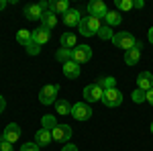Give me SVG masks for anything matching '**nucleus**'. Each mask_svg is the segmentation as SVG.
<instances>
[{"label": "nucleus", "instance_id": "f257e3e1", "mask_svg": "<svg viewBox=\"0 0 153 151\" xmlns=\"http://www.w3.org/2000/svg\"><path fill=\"white\" fill-rule=\"evenodd\" d=\"M100 27H102V21L98 19V16H82V21L78 25V29H80V35L84 37H92V35H98V31H100Z\"/></svg>", "mask_w": 153, "mask_h": 151}, {"label": "nucleus", "instance_id": "f03ea898", "mask_svg": "<svg viewBox=\"0 0 153 151\" xmlns=\"http://www.w3.org/2000/svg\"><path fill=\"white\" fill-rule=\"evenodd\" d=\"M112 43H114V47H118V49H125V51H129V49H133V47L137 45L139 41H137L135 37L131 35V33L123 31V33H114V37H112Z\"/></svg>", "mask_w": 153, "mask_h": 151}, {"label": "nucleus", "instance_id": "7ed1b4c3", "mask_svg": "<svg viewBox=\"0 0 153 151\" xmlns=\"http://www.w3.org/2000/svg\"><path fill=\"white\" fill-rule=\"evenodd\" d=\"M45 10H49V2H39V4H27L25 6V16L29 21H41Z\"/></svg>", "mask_w": 153, "mask_h": 151}, {"label": "nucleus", "instance_id": "20e7f679", "mask_svg": "<svg viewBox=\"0 0 153 151\" xmlns=\"http://www.w3.org/2000/svg\"><path fill=\"white\" fill-rule=\"evenodd\" d=\"M57 94H59V86L57 84H47V86H43L41 92H39V102L45 104V106L53 104L55 98H57Z\"/></svg>", "mask_w": 153, "mask_h": 151}, {"label": "nucleus", "instance_id": "39448f33", "mask_svg": "<svg viewBox=\"0 0 153 151\" xmlns=\"http://www.w3.org/2000/svg\"><path fill=\"white\" fill-rule=\"evenodd\" d=\"M71 59L80 65V63H86L92 59V47L88 45H78L76 49H71Z\"/></svg>", "mask_w": 153, "mask_h": 151}, {"label": "nucleus", "instance_id": "423d86ee", "mask_svg": "<svg viewBox=\"0 0 153 151\" xmlns=\"http://www.w3.org/2000/svg\"><path fill=\"white\" fill-rule=\"evenodd\" d=\"M102 102H104V106H108V108H117V106H120V102H123V92H120L118 88L106 90L104 96H102Z\"/></svg>", "mask_w": 153, "mask_h": 151}, {"label": "nucleus", "instance_id": "0eeeda50", "mask_svg": "<svg viewBox=\"0 0 153 151\" xmlns=\"http://www.w3.org/2000/svg\"><path fill=\"white\" fill-rule=\"evenodd\" d=\"M71 116L76 121H88L92 116V108L88 106V102H76L71 106Z\"/></svg>", "mask_w": 153, "mask_h": 151}, {"label": "nucleus", "instance_id": "6e6552de", "mask_svg": "<svg viewBox=\"0 0 153 151\" xmlns=\"http://www.w3.org/2000/svg\"><path fill=\"white\" fill-rule=\"evenodd\" d=\"M71 127L70 125H57V127L51 131V137L55 141H59V143H68V141L71 139Z\"/></svg>", "mask_w": 153, "mask_h": 151}, {"label": "nucleus", "instance_id": "1a4fd4ad", "mask_svg": "<svg viewBox=\"0 0 153 151\" xmlns=\"http://www.w3.org/2000/svg\"><path fill=\"white\" fill-rule=\"evenodd\" d=\"M0 139L8 141V143H16V141L21 139V127L16 125V123H10V125H6V129L2 131V137Z\"/></svg>", "mask_w": 153, "mask_h": 151}, {"label": "nucleus", "instance_id": "9d476101", "mask_svg": "<svg viewBox=\"0 0 153 151\" xmlns=\"http://www.w3.org/2000/svg\"><path fill=\"white\" fill-rule=\"evenodd\" d=\"M49 37H51L49 29H45V27H39V29H35V31H33L31 43H33L35 47H41V45H45V43L49 41Z\"/></svg>", "mask_w": 153, "mask_h": 151}, {"label": "nucleus", "instance_id": "9b49d317", "mask_svg": "<svg viewBox=\"0 0 153 151\" xmlns=\"http://www.w3.org/2000/svg\"><path fill=\"white\" fill-rule=\"evenodd\" d=\"M102 96H104V92H102L96 84H90V86L84 88V98H86V102H98V100H102Z\"/></svg>", "mask_w": 153, "mask_h": 151}, {"label": "nucleus", "instance_id": "f8f14e48", "mask_svg": "<svg viewBox=\"0 0 153 151\" xmlns=\"http://www.w3.org/2000/svg\"><path fill=\"white\" fill-rule=\"evenodd\" d=\"M88 12H90L92 16H98V19H102V16H106L108 8H106L104 0H92V2H88Z\"/></svg>", "mask_w": 153, "mask_h": 151}, {"label": "nucleus", "instance_id": "ddd939ff", "mask_svg": "<svg viewBox=\"0 0 153 151\" xmlns=\"http://www.w3.org/2000/svg\"><path fill=\"white\" fill-rule=\"evenodd\" d=\"M139 59H141V41L133 47V49L125 51V63H127V65H137Z\"/></svg>", "mask_w": 153, "mask_h": 151}, {"label": "nucleus", "instance_id": "4468645a", "mask_svg": "<svg viewBox=\"0 0 153 151\" xmlns=\"http://www.w3.org/2000/svg\"><path fill=\"white\" fill-rule=\"evenodd\" d=\"M137 88L143 90V92H149L153 88V76L149 71H141V74H139V78H137Z\"/></svg>", "mask_w": 153, "mask_h": 151}, {"label": "nucleus", "instance_id": "2eb2a0df", "mask_svg": "<svg viewBox=\"0 0 153 151\" xmlns=\"http://www.w3.org/2000/svg\"><path fill=\"white\" fill-rule=\"evenodd\" d=\"M63 76L70 78V80H76V78L80 76V65H78L74 59L65 61V63H63Z\"/></svg>", "mask_w": 153, "mask_h": 151}, {"label": "nucleus", "instance_id": "dca6fc26", "mask_svg": "<svg viewBox=\"0 0 153 151\" xmlns=\"http://www.w3.org/2000/svg\"><path fill=\"white\" fill-rule=\"evenodd\" d=\"M53 141V137H51V131H47V129H39L35 133V143L39 145V147H45V145H49Z\"/></svg>", "mask_w": 153, "mask_h": 151}, {"label": "nucleus", "instance_id": "f3484780", "mask_svg": "<svg viewBox=\"0 0 153 151\" xmlns=\"http://www.w3.org/2000/svg\"><path fill=\"white\" fill-rule=\"evenodd\" d=\"M49 10L53 14H65L70 10V2L68 0H51L49 2Z\"/></svg>", "mask_w": 153, "mask_h": 151}, {"label": "nucleus", "instance_id": "a211bd4d", "mask_svg": "<svg viewBox=\"0 0 153 151\" xmlns=\"http://www.w3.org/2000/svg\"><path fill=\"white\" fill-rule=\"evenodd\" d=\"M80 21H82V16H80V10H76V8H70L63 14V23L68 25V27H78Z\"/></svg>", "mask_w": 153, "mask_h": 151}, {"label": "nucleus", "instance_id": "6ab92c4d", "mask_svg": "<svg viewBox=\"0 0 153 151\" xmlns=\"http://www.w3.org/2000/svg\"><path fill=\"white\" fill-rule=\"evenodd\" d=\"M41 27H45V29H55L57 27V14H53L51 10H45L43 14V19H41Z\"/></svg>", "mask_w": 153, "mask_h": 151}, {"label": "nucleus", "instance_id": "aec40b11", "mask_svg": "<svg viewBox=\"0 0 153 151\" xmlns=\"http://www.w3.org/2000/svg\"><path fill=\"white\" fill-rule=\"evenodd\" d=\"M96 86L102 90V92H106V90H112V88H117V80L112 78V76H106V78H98L96 80Z\"/></svg>", "mask_w": 153, "mask_h": 151}, {"label": "nucleus", "instance_id": "412c9836", "mask_svg": "<svg viewBox=\"0 0 153 151\" xmlns=\"http://www.w3.org/2000/svg\"><path fill=\"white\" fill-rule=\"evenodd\" d=\"M31 37H33V31H27V29H21V31H16V43L19 45H23L25 49L31 45Z\"/></svg>", "mask_w": 153, "mask_h": 151}, {"label": "nucleus", "instance_id": "4be33fe9", "mask_svg": "<svg viewBox=\"0 0 153 151\" xmlns=\"http://www.w3.org/2000/svg\"><path fill=\"white\" fill-rule=\"evenodd\" d=\"M61 47L63 49H76L78 47V39L74 33H63L61 35Z\"/></svg>", "mask_w": 153, "mask_h": 151}, {"label": "nucleus", "instance_id": "5701e85b", "mask_svg": "<svg viewBox=\"0 0 153 151\" xmlns=\"http://www.w3.org/2000/svg\"><path fill=\"white\" fill-rule=\"evenodd\" d=\"M104 21L108 27H114V25H120V21H123V16H120V12L118 10H108L104 16Z\"/></svg>", "mask_w": 153, "mask_h": 151}, {"label": "nucleus", "instance_id": "b1692460", "mask_svg": "<svg viewBox=\"0 0 153 151\" xmlns=\"http://www.w3.org/2000/svg\"><path fill=\"white\" fill-rule=\"evenodd\" d=\"M55 110H57V115L68 116V115H71V104L68 100H57L55 102Z\"/></svg>", "mask_w": 153, "mask_h": 151}, {"label": "nucleus", "instance_id": "393cba45", "mask_svg": "<svg viewBox=\"0 0 153 151\" xmlns=\"http://www.w3.org/2000/svg\"><path fill=\"white\" fill-rule=\"evenodd\" d=\"M41 127L47 129V131H53V129L57 127V121H55V116L53 115H45L41 118Z\"/></svg>", "mask_w": 153, "mask_h": 151}, {"label": "nucleus", "instance_id": "a878e982", "mask_svg": "<svg viewBox=\"0 0 153 151\" xmlns=\"http://www.w3.org/2000/svg\"><path fill=\"white\" fill-rule=\"evenodd\" d=\"M98 37H100L102 41H112L114 33H112V29H110L108 25H102V27H100V31H98Z\"/></svg>", "mask_w": 153, "mask_h": 151}, {"label": "nucleus", "instance_id": "bb28decb", "mask_svg": "<svg viewBox=\"0 0 153 151\" xmlns=\"http://www.w3.org/2000/svg\"><path fill=\"white\" fill-rule=\"evenodd\" d=\"M55 59L61 61V65H63L65 61H70V59H71V49H63V47H61L57 53H55Z\"/></svg>", "mask_w": 153, "mask_h": 151}, {"label": "nucleus", "instance_id": "cd10ccee", "mask_svg": "<svg viewBox=\"0 0 153 151\" xmlns=\"http://www.w3.org/2000/svg\"><path fill=\"white\" fill-rule=\"evenodd\" d=\"M131 98H133V102L135 104H141V102H147V92H143V90H133V94H131Z\"/></svg>", "mask_w": 153, "mask_h": 151}, {"label": "nucleus", "instance_id": "c85d7f7f", "mask_svg": "<svg viewBox=\"0 0 153 151\" xmlns=\"http://www.w3.org/2000/svg\"><path fill=\"white\" fill-rule=\"evenodd\" d=\"M117 8L123 10V12H127V10H131V8H135V6H133L131 0H117Z\"/></svg>", "mask_w": 153, "mask_h": 151}, {"label": "nucleus", "instance_id": "c756f323", "mask_svg": "<svg viewBox=\"0 0 153 151\" xmlns=\"http://www.w3.org/2000/svg\"><path fill=\"white\" fill-rule=\"evenodd\" d=\"M21 151H41V147L33 141V143H25L23 147H21Z\"/></svg>", "mask_w": 153, "mask_h": 151}, {"label": "nucleus", "instance_id": "7c9ffc66", "mask_svg": "<svg viewBox=\"0 0 153 151\" xmlns=\"http://www.w3.org/2000/svg\"><path fill=\"white\" fill-rule=\"evenodd\" d=\"M0 151H14V149H12V143L0 139Z\"/></svg>", "mask_w": 153, "mask_h": 151}, {"label": "nucleus", "instance_id": "2f4dec72", "mask_svg": "<svg viewBox=\"0 0 153 151\" xmlns=\"http://www.w3.org/2000/svg\"><path fill=\"white\" fill-rule=\"evenodd\" d=\"M61 151H78V147L74 143H65V147H61Z\"/></svg>", "mask_w": 153, "mask_h": 151}, {"label": "nucleus", "instance_id": "473e14b6", "mask_svg": "<svg viewBox=\"0 0 153 151\" xmlns=\"http://www.w3.org/2000/svg\"><path fill=\"white\" fill-rule=\"evenodd\" d=\"M4 110H6V98H4V96H0V115H2Z\"/></svg>", "mask_w": 153, "mask_h": 151}, {"label": "nucleus", "instance_id": "72a5a7b5", "mask_svg": "<svg viewBox=\"0 0 153 151\" xmlns=\"http://www.w3.org/2000/svg\"><path fill=\"white\" fill-rule=\"evenodd\" d=\"M147 102H149V104L153 106V88L149 90V92H147Z\"/></svg>", "mask_w": 153, "mask_h": 151}, {"label": "nucleus", "instance_id": "f704fd0d", "mask_svg": "<svg viewBox=\"0 0 153 151\" xmlns=\"http://www.w3.org/2000/svg\"><path fill=\"white\" fill-rule=\"evenodd\" d=\"M133 6H137V8H143V6H145V2H143V0H137V2H133Z\"/></svg>", "mask_w": 153, "mask_h": 151}, {"label": "nucleus", "instance_id": "c9c22d12", "mask_svg": "<svg viewBox=\"0 0 153 151\" xmlns=\"http://www.w3.org/2000/svg\"><path fill=\"white\" fill-rule=\"evenodd\" d=\"M149 43H151V45H153V27H151V29H149Z\"/></svg>", "mask_w": 153, "mask_h": 151}, {"label": "nucleus", "instance_id": "e433bc0d", "mask_svg": "<svg viewBox=\"0 0 153 151\" xmlns=\"http://www.w3.org/2000/svg\"><path fill=\"white\" fill-rule=\"evenodd\" d=\"M2 8H6V0H0V10Z\"/></svg>", "mask_w": 153, "mask_h": 151}, {"label": "nucleus", "instance_id": "4c0bfd02", "mask_svg": "<svg viewBox=\"0 0 153 151\" xmlns=\"http://www.w3.org/2000/svg\"><path fill=\"white\" fill-rule=\"evenodd\" d=\"M151 133H153V123H151Z\"/></svg>", "mask_w": 153, "mask_h": 151}]
</instances>
